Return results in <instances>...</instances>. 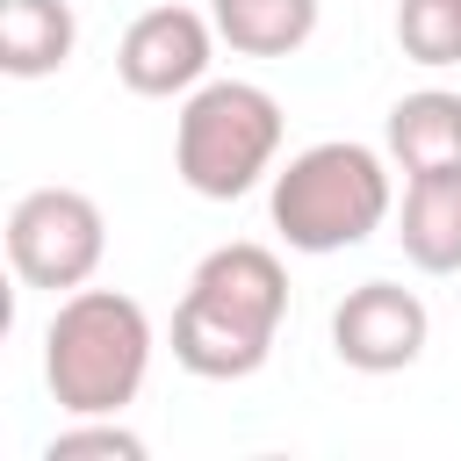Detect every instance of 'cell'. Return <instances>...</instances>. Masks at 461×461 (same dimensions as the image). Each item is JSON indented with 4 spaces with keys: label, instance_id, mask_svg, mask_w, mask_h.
<instances>
[{
    "label": "cell",
    "instance_id": "cell-1",
    "mask_svg": "<svg viewBox=\"0 0 461 461\" xmlns=\"http://www.w3.org/2000/svg\"><path fill=\"white\" fill-rule=\"evenodd\" d=\"M281 317H288V267L252 238L216 245L187 274V295L173 310V360L202 382H245L267 367Z\"/></svg>",
    "mask_w": 461,
    "mask_h": 461
},
{
    "label": "cell",
    "instance_id": "cell-3",
    "mask_svg": "<svg viewBox=\"0 0 461 461\" xmlns=\"http://www.w3.org/2000/svg\"><path fill=\"white\" fill-rule=\"evenodd\" d=\"M396 209V187H389V158L375 144H353V137H324V144H303L281 173H274V194H267V216L281 230L288 252H346V245H367Z\"/></svg>",
    "mask_w": 461,
    "mask_h": 461
},
{
    "label": "cell",
    "instance_id": "cell-4",
    "mask_svg": "<svg viewBox=\"0 0 461 461\" xmlns=\"http://www.w3.org/2000/svg\"><path fill=\"white\" fill-rule=\"evenodd\" d=\"M281 158V101L252 79H202L173 115V173L202 202L252 194Z\"/></svg>",
    "mask_w": 461,
    "mask_h": 461
},
{
    "label": "cell",
    "instance_id": "cell-5",
    "mask_svg": "<svg viewBox=\"0 0 461 461\" xmlns=\"http://www.w3.org/2000/svg\"><path fill=\"white\" fill-rule=\"evenodd\" d=\"M101 252H108V216L79 187H29L7 209V267L22 274V288L72 295L94 281Z\"/></svg>",
    "mask_w": 461,
    "mask_h": 461
},
{
    "label": "cell",
    "instance_id": "cell-10",
    "mask_svg": "<svg viewBox=\"0 0 461 461\" xmlns=\"http://www.w3.org/2000/svg\"><path fill=\"white\" fill-rule=\"evenodd\" d=\"M79 43V22L65 0H0V72L7 79H50Z\"/></svg>",
    "mask_w": 461,
    "mask_h": 461
},
{
    "label": "cell",
    "instance_id": "cell-6",
    "mask_svg": "<svg viewBox=\"0 0 461 461\" xmlns=\"http://www.w3.org/2000/svg\"><path fill=\"white\" fill-rule=\"evenodd\" d=\"M216 43H223V36H216L209 14L166 0V7H144V14L122 29V43H115V72H122L130 94H144V101H173V94H194V86L209 79Z\"/></svg>",
    "mask_w": 461,
    "mask_h": 461
},
{
    "label": "cell",
    "instance_id": "cell-13",
    "mask_svg": "<svg viewBox=\"0 0 461 461\" xmlns=\"http://www.w3.org/2000/svg\"><path fill=\"white\" fill-rule=\"evenodd\" d=\"M43 461H144V439L115 418H72L65 432H50Z\"/></svg>",
    "mask_w": 461,
    "mask_h": 461
},
{
    "label": "cell",
    "instance_id": "cell-7",
    "mask_svg": "<svg viewBox=\"0 0 461 461\" xmlns=\"http://www.w3.org/2000/svg\"><path fill=\"white\" fill-rule=\"evenodd\" d=\"M425 339H432V310L396 281H360L331 310V353L353 375H396L425 353Z\"/></svg>",
    "mask_w": 461,
    "mask_h": 461
},
{
    "label": "cell",
    "instance_id": "cell-12",
    "mask_svg": "<svg viewBox=\"0 0 461 461\" xmlns=\"http://www.w3.org/2000/svg\"><path fill=\"white\" fill-rule=\"evenodd\" d=\"M396 50L425 72L461 65V0H396Z\"/></svg>",
    "mask_w": 461,
    "mask_h": 461
},
{
    "label": "cell",
    "instance_id": "cell-2",
    "mask_svg": "<svg viewBox=\"0 0 461 461\" xmlns=\"http://www.w3.org/2000/svg\"><path fill=\"white\" fill-rule=\"evenodd\" d=\"M151 317L122 288H72L43 324V382L65 418H122L151 375Z\"/></svg>",
    "mask_w": 461,
    "mask_h": 461
},
{
    "label": "cell",
    "instance_id": "cell-11",
    "mask_svg": "<svg viewBox=\"0 0 461 461\" xmlns=\"http://www.w3.org/2000/svg\"><path fill=\"white\" fill-rule=\"evenodd\" d=\"M317 14L324 0H209V22L216 36L238 50V58H288L317 36Z\"/></svg>",
    "mask_w": 461,
    "mask_h": 461
},
{
    "label": "cell",
    "instance_id": "cell-9",
    "mask_svg": "<svg viewBox=\"0 0 461 461\" xmlns=\"http://www.w3.org/2000/svg\"><path fill=\"white\" fill-rule=\"evenodd\" d=\"M382 144H389V166H396L403 180L461 166V94H447V86H418V94H403V101L389 108Z\"/></svg>",
    "mask_w": 461,
    "mask_h": 461
},
{
    "label": "cell",
    "instance_id": "cell-8",
    "mask_svg": "<svg viewBox=\"0 0 461 461\" xmlns=\"http://www.w3.org/2000/svg\"><path fill=\"white\" fill-rule=\"evenodd\" d=\"M396 238H403V259L418 274H461V166L403 180Z\"/></svg>",
    "mask_w": 461,
    "mask_h": 461
}]
</instances>
